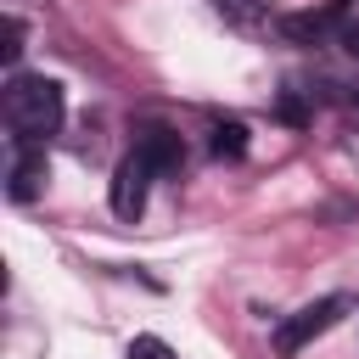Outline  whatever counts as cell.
Listing matches in <instances>:
<instances>
[{
    "mask_svg": "<svg viewBox=\"0 0 359 359\" xmlns=\"http://www.w3.org/2000/svg\"><path fill=\"white\" fill-rule=\"evenodd\" d=\"M135 151H140L157 174H168V168H180V163H185L180 135H174V129H163V123H140V129H135Z\"/></svg>",
    "mask_w": 359,
    "mask_h": 359,
    "instance_id": "5",
    "label": "cell"
},
{
    "mask_svg": "<svg viewBox=\"0 0 359 359\" xmlns=\"http://www.w3.org/2000/svg\"><path fill=\"white\" fill-rule=\"evenodd\" d=\"M50 180V163H45V146L39 140H17V157H11V180H6V196L11 202H34Z\"/></svg>",
    "mask_w": 359,
    "mask_h": 359,
    "instance_id": "4",
    "label": "cell"
},
{
    "mask_svg": "<svg viewBox=\"0 0 359 359\" xmlns=\"http://www.w3.org/2000/svg\"><path fill=\"white\" fill-rule=\"evenodd\" d=\"M129 359H174V348L163 337H135L129 342Z\"/></svg>",
    "mask_w": 359,
    "mask_h": 359,
    "instance_id": "7",
    "label": "cell"
},
{
    "mask_svg": "<svg viewBox=\"0 0 359 359\" xmlns=\"http://www.w3.org/2000/svg\"><path fill=\"white\" fill-rule=\"evenodd\" d=\"M151 174H157V168H151L140 151H129V157L112 168V191H107V196H112V213H118V219H140V213H146Z\"/></svg>",
    "mask_w": 359,
    "mask_h": 359,
    "instance_id": "3",
    "label": "cell"
},
{
    "mask_svg": "<svg viewBox=\"0 0 359 359\" xmlns=\"http://www.w3.org/2000/svg\"><path fill=\"white\" fill-rule=\"evenodd\" d=\"M0 107H6V123H11L17 140H39L45 146L62 129V84L45 79V73H11Z\"/></svg>",
    "mask_w": 359,
    "mask_h": 359,
    "instance_id": "1",
    "label": "cell"
},
{
    "mask_svg": "<svg viewBox=\"0 0 359 359\" xmlns=\"http://www.w3.org/2000/svg\"><path fill=\"white\" fill-rule=\"evenodd\" d=\"M342 314H348V297H320V303H303L297 314H286V320L275 325V353H280V359L303 353V348H309L320 331H331Z\"/></svg>",
    "mask_w": 359,
    "mask_h": 359,
    "instance_id": "2",
    "label": "cell"
},
{
    "mask_svg": "<svg viewBox=\"0 0 359 359\" xmlns=\"http://www.w3.org/2000/svg\"><path fill=\"white\" fill-rule=\"evenodd\" d=\"M213 151H219V157H241V151H247V129H241L236 118H230V123H213Z\"/></svg>",
    "mask_w": 359,
    "mask_h": 359,
    "instance_id": "6",
    "label": "cell"
},
{
    "mask_svg": "<svg viewBox=\"0 0 359 359\" xmlns=\"http://www.w3.org/2000/svg\"><path fill=\"white\" fill-rule=\"evenodd\" d=\"M0 50H6V62H17V50H22V22L17 17H6V45Z\"/></svg>",
    "mask_w": 359,
    "mask_h": 359,
    "instance_id": "8",
    "label": "cell"
},
{
    "mask_svg": "<svg viewBox=\"0 0 359 359\" xmlns=\"http://www.w3.org/2000/svg\"><path fill=\"white\" fill-rule=\"evenodd\" d=\"M219 11H230L236 22H252L258 17V0H219Z\"/></svg>",
    "mask_w": 359,
    "mask_h": 359,
    "instance_id": "9",
    "label": "cell"
}]
</instances>
